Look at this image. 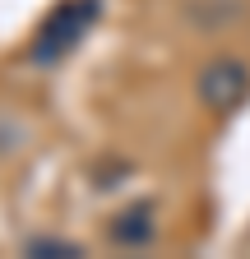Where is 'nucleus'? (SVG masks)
Here are the masks:
<instances>
[{"label": "nucleus", "instance_id": "f257e3e1", "mask_svg": "<svg viewBox=\"0 0 250 259\" xmlns=\"http://www.w3.org/2000/svg\"><path fill=\"white\" fill-rule=\"evenodd\" d=\"M102 14V0H60V5L37 23L33 32V47H28V60L33 65H56L65 60L79 42L84 32L93 28V19Z\"/></svg>", "mask_w": 250, "mask_h": 259}, {"label": "nucleus", "instance_id": "f03ea898", "mask_svg": "<svg viewBox=\"0 0 250 259\" xmlns=\"http://www.w3.org/2000/svg\"><path fill=\"white\" fill-rule=\"evenodd\" d=\"M250 93V70L241 60H209L204 74H199V102L213 111V116H227L245 102Z\"/></svg>", "mask_w": 250, "mask_h": 259}, {"label": "nucleus", "instance_id": "7ed1b4c3", "mask_svg": "<svg viewBox=\"0 0 250 259\" xmlns=\"http://www.w3.org/2000/svg\"><path fill=\"white\" fill-rule=\"evenodd\" d=\"M107 232H111V241H116V245H125V250L148 245V241H153V208H148V204H135V208L116 213Z\"/></svg>", "mask_w": 250, "mask_h": 259}, {"label": "nucleus", "instance_id": "20e7f679", "mask_svg": "<svg viewBox=\"0 0 250 259\" xmlns=\"http://www.w3.org/2000/svg\"><path fill=\"white\" fill-rule=\"evenodd\" d=\"M23 254H37V259H74V254H84V245L60 241V236H33V241L23 245Z\"/></svg>", "mask_w": 250, "mask_h": 259}, {"label": "nucleus", "instance_id": "39448f33", "mask_svg": "<svg viewBox=\"0 0 250 259\" xmlns=\"http://www.w3.org/2000/svg\"><path fill=\"white\" fill-rule=\"evenodd\" d=\"M19 144V130H5V125H0V153H10Z\"/></svg>", "mask_w": 250, "mask_h": 259}]
</instances>
